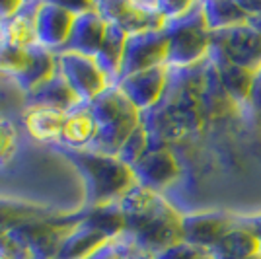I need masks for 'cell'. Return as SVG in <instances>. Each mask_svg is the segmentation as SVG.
<instances>
[{
	"mask_svg": "<svg viewBox=\"0 0 261 259\" xmlns=\"http://www.w3.org/2000/svg\"><path fill=\"white\" fill-rule=\"evenodd\" d=\"M30 51L32 49H23L0 35V76H8L16 80L28 65Z\"/></svg>",
	"mask_w": 261,
	"mask_h": 259,
	"instance_id": "cb8c5ba5",
	"label": "cell"
},
{
	"mask_svg": "<svg viewBox=\"0 0 261 259\" xmlns=\"http://www.w3.org/2000/svg\"><path fill=\"white\" fill-rule=\"evenodd\" d=\"M261 253V242L250 228L236 224L230 228L228 234L218 242L215 248L211 249V257L215 259H246L255 257Z\"/></svg>",
	"mask_w": 261,
	"mask_h": 259,
	"instance_id": "e0dca14e",
	"label": "cell"
},
{
	"mask_svg": "<svg viewBox=\"0 0 261 259\" xmlns=\"http://www.w3.org/2000/svg\"><path fill=\"white\" fill-rule=\"evenodd\" d=\"M96 121V141L90 150L117 156L125 141L141 125V111L115 84L88 103Z\"/></svg>",
	"mask_w": 261,
	"mask_h": 259,
	"instance_id": "3957f363",
	"label": "cell"
},
{
	"mask_svg": "<svg viewBox=\"0 0 261 259\" xmlns=\"http://www.w3.org/2000/svg\"><path fill=\"white\" fill-rule=\"evenodd\" d=\"M148 253L137 248V244L127 234L111 238L106 244H101L90 257L86 259H144Z\"/></svg>",
	"mask_w": 261,
	"mask_h": 259,
	"instance_id": "d4e9b609",
	"label": "cell"
},
{
	"mask_svg": "<svg viewBox=\"0 0 261 259\" xmlns=\"http://www.w3.org/2000/svg\"><path fill=\"white\" fill-rule=\"evenodd\" d=\"M127 33L119 30L117 25L108 23V33L106 39L99 47L98 55L94 57L98 66L103 70L111 84H117L121 74V65H123V55H125V43H127Z\"/></svg>",
	"mask_w": 261,
	"mask_h": 259,
	"instance_id": "44dd1931",
	"label": "cell"
},
{
	"mask_svg": "<svg viewBox=\"0 0 261 259\" xmlns=\"http://www.w3.org/2000/svg\"><path fill=\"white\" fill-rule=\"evenodd\" d=\"M59 150L76 166V170L84 179L86 187L84 206L115 203L133 185H137L133 168L123 162L119 156L94 150H68V148H59Z\"/></svg>",
	"mask_w": 261,
	"mask_h": 259,
	"instance_id": "7a4b0ae2",
	"label": "cell"
},
{
	"mask_svg": "<svg viewBox=\"0 0 261 259\" xmlns=\"http://www.w3.org/2000/svg\"><path fill=\"white\" fill-rule=\"evenodd\" d=\"M144 259H154V257H152V255H146V257H144Z\"/></svg>",
	"mask_w": 261,
	"mask_h": 259,
	"instance_id": "836d02e7",
	"label": "cell"
},
{
	"mask_svg": "<svg viewBox=\"0 0 261 259\" xmlns=\"http://www.w3.org/2000/svg\"><path fill=\"white\" fill-rule=\"evenodd\" d=\"M248 23H250L255 32L259 33V37H261V16H253V18H250V20H248Z\"/></svg>",
	"mask_w": 261,
	"mask_h": 259,
	"instance_id": "d6a6232c",
	"label": "cell"
},
{
	"mask_svg": "<svg viewBox=\"0 0 261 259\" xmlns=\"http://www.w3.org/2000/svg\"><path fill=\"white\" fill-rule=\"evenodd\" d=\"M168 72L170 68L166 65L154 66L148 70H141L121 78L115 86L125 94V97L135 108L144 113L154 106H158L164 97V92L168 86Z\"/></svg>",
	"mask_w": 261,
	"mask_h": 259,
	"instance_id": "30bf717a",
	"label": "cell"
},
{
	"mask_svg": "<svg viewBox=\"0 0 261 259\" xmlns=\"http://www.w3.org/2000/svg\"><path fill=\"white\" fill-rule=\"evenodd\" d=\"M207 59L213 63V66H215V70H217V74H218V80H220L222 88L226 90V94L230 96V99L240 101V103L250 101L255 72L250 70V68L234 65V63H230L228 59L220 57L218 53H213V51H208Z\"/></svg>",
	"mask_w": 261,
	"mask_h": 259,
	"instance_id": "2e32d148",
	"label": "cell"
},
{
	"mask_svg": "<svg viewBox=\"0 0 261 259\" xmlns=\"http://www.w3.org/2000/svg\"><path fill=\"white\" fill-rule=\"evenodd\" d=\"M74 18H76V12H72L63 2H39L37 18H35L39 45L49 51L61 53L70 37Z\"/></svg>",
	"mask_w": 261,
	"mask_h": 259,
	"instance_id": "9c48e42d",
	"label": "cell"
},
{
	"mask_svg": "<svg viewBox=\"0 0 261 259\" xmlns=\"http://www.w3.org/2000/svg\"><path fill=\"white\" fill-rule=\"evenodd\" d=\"M166 59H168V37L164 30L129 35L125 43L119 80L135 72H141V70L166 65Z\"/></svg>",
	"mask_w": 261,
	"mask_h": 259,
	"instance_id": "ba28073f",
	"label": "cell"
},
{
	"mask_svg": "<svg viewBox=\"0 0 261 259\" xmlns=\"http://www.w3.org/2000/svg\"><path fill=\"white\" fill-rule=\"evenodd\" d=\"M236 224V218L224 213H193L181 218V242L191 244L211 253L228 230Z\"/></svg>",
	"mask_w": 261,
	"mask_h": 259,
	"instance_id": "7c38bea8",
	"label": "cell"
},
{
	"mask_svg": "<svg viewBox=\"0 0 261 259\" xmlns=\"http://www.w3.org/2000/svg\"><path fill=\"white\" fill-rule=\"evenodd\" d=\"M240 224H244L246 228H250L251 232L257 236V240L261 242V215L248 216V218H236Z\"/></svg>",
	"mask_w": 261,
	"mask_h": 259,
	"instance_id": "1f68e13d",
	"label": "cell"
},
{
	"mask_svg": "<svg viewBox=\"0 0 261 259\" xmlns=\"http://www.w3.org/2000/svg\"><path fill=\"white\" fill-rule=\"evenodd\" d=\"M59 72V59L55 51H49L41 45L33 47L30 51V59H28V65L23 68V72L18 78V86L22 88L23 92H32L39 84L47 82L49 78H53Z\"/></svg>",
	"mask_w": 261,
	"mask_h": 259,
	"instance_id": "d6986e66",
	"label": "cell"
},
{
	"mask_svg": "<svg viewBox=\"0 0 261 259\" xmlns=\"http://www.w3.org/2000/svg\"><path fill=\"white\" fill-rule=\"evenodd\" d=\"M203 16L207 22L208 32H222L230 28H238L248 23L250 16L244 12L240 2H226V0H213L203 2Z\"/></svg>",
	"mask_w": 261,
	"mask_h": 259,
	"instance_id": "603a6c76",
	"label": "cell"
},
{
	"mask_svg": "<svg viewBox=\"0 0 261 259\" xmlns=\"http://www.w3.org/2000/svg\"><path fill=\"white\" fill-rule=\"evenodd\" d=\"M108 240L109 238L99 234L98 230L84 224L78 216V222L70 228V232L63 240L57 259H86Z\"/></svg>",
	"mask_w": 261,
	"mask_h": 259,
	"instance_id": "ffe728a7",
	"label": "cell"
},
{
	"mask_svg": "<svg viewBox=\"0 0 261 259\" xmlns=\"http://www.w3.org/2000/svg\"><path fill=\"white\" fill-rule=\"evenodd\" d=\"M96 141V121L88 103H80L66 115L65 127L59 139V148L68 150H90Z\"/></svg>",
	"mask_w": 261,
	"mask_h": 259,
	"instance_id": "9a60e30c",
	"label": "cell"
},
{
	"mask_svg": "<svg viewBox=\"0 0 261 259\" xmlns=\"http://www.w3.org/2000/svg\"><path fill=\"white\" fill-rule=\"evenodd\" d=\"M80 220L90 228L98 230L106 238H117L125 234V216L119 203H103L96 206H84L82 213H78Z\"/></svg>",
	"mask_w": 261,
	"mask_h": 259,
	"instance_id": "7402d4cb",
	"label": "cell"
},
{
	"mask_svg": "<svg viewBox=\"0 0 261 259\" xmlns=\"http://www.w3.org/2000/svg\"><path fill=\"white\" fill-rule=\"evenodd\" d=\"M106 33H108V22L101 18V14L96 10V6L92 2L90 8L76 14L70 37H68L66 47L63 51L96 57L103 39H106Z\"/></svg>",
	"mask_w": 261,
	"mask_h": 259,
	"instance_id": "4fadbf2b",
	"label": "cell"
},
{
	"mask_svg": "<svg viewBox=\"0 0 261 259\" xmlns=\"http://www.w3.org/2000/svg\"><path fill=\"white\" fill-rule=\"evenodd\" d=\"M133 175L137 185L160 193L179 177V164L168 146H150L133 166Z\"/></svg>",
	"mask_w": 261,
	"mask_h": 259,
	"instance_id": "8fae6325",
	"label": "cell"
},
{
	"mask_svg": "<svg viewBox=\"0 0 261 259\" xmlns=\"http://www.w3.org/2000/svg\"><path fill=\"white\" fill-rule=\"evenodd\" d=\"M125 234L148 255H156L181 242V218L160 193L142 185H133L121 197Z\"/></svg>",
	"mask_w": 261,
	"mask_h": 259,
	"instance_id": "6da1fadb",
	"label": "cell"
},
{
	"mask_svg": "<svg viewBox=\"0 0 261 259\" xmlns=\"http://www.w3.org/2000/svg\"><path fill=\"white\" fill-rule=\"evenodd\" d=\"M150 148V139H148V133L144 131V127L142 125H139L137 129H135V133L130 135L129 139L125 141V144L121 146L119 150V156L123 162L127 164V166H135V164L141 160L142 156L146 154V150Z\"/></svg>",
	"mask_w": 261,
	"mask_h": 259,
	"instance_id": "484cf974",
	"label": "cell"
},
{
	"mask_svg": "<svg viewBox=\"0 0 261 259\" xmlns=\"http://www.w3.org/2000/svg\"><path fill=\"white\" fill-rule=\"evenodd\" d=\"M211 253L201 248H195L191 244L185 242H177L174 246H170L168 249H164L160 253L152 255L154 259H207Z\"/></svg>",
	"mask_w": 261,
	"mask_h": 259,
	"instance_id": "83f0119b",
	"label": "cell"
},
{
	"mask_svg": "<svg viewBox=\"0 0 261 259\" xmlns=\"http://www.w3.org/2000/svg\"><path fill=\"white\" fill-rule=\"evenodd\" d=\"M20 148V133L18 127L8 117L0 115V166H6L14 160Z\"/></svg>",
	"mask_w": 261,
	"mask_h": 259,
	"instance_id": "4316f807",
	"label": "cell"
},
{
	"mask_svg": "<svg viewBox=\"0 0 261 259\" xmlns=\"http://www.w3.org/2000/svg\"><path fill=\"white\" fill-rule=\"evenodd\" d=\"M164 32L168 37V68H191L207 61L211 32L201 4L195 2L185 16L168 22Z\"/></svg>",
	"mask_w": 261,
	"mask_h": 259,
	"instance_id": "277c9868",
	"label": "cell"
},
{
	"mask_svg": "<svg viewBox=\"0 0 261 259\" xmlns=\"http://www.w3.org/2000/svg\"><path fill=\"white\" fill-rule=\"evenodd\" d=\"M208 51L218 53L230 63L250 68L253 72L261 66V37L250 23L213 32Z\"/></svg>",
	"mask_w": 261,
	"mask_h": 259,
	"instance_id": "52a82bcc",
	"label": "cell"
},
{
	"mask_svg": "<svg viewBox=\"0 0 261 259\" xmlns=\"http://www.w3.org/2000/svg\"><path fill=\"white\" fill-rule=\"evenodd\" d=\"M94 6L106 22L117 25L127 35L160 32L168 23L156 2H94Z\"/></svg>",
	"mask_w": 261,
	"mask_h": 259,
	"instance_id": "8992f818",
	"label": "cell"
},
{
	"mask_svg": "<svg viewBox=\"0 0 261 259\" xmlns=\"http://www.w3.org/2000/svg\"><path fill=\"white\" fill-rule=\"evenodd\" d=\"M25 103L28 108H51L70 113L72 109H76L82 101L72 92V88L68 86L61 72H57L53 78H49L47 82L25 94Z\"/></svg>",
	"mask_w": 261,
	"mask_h": 259,
	"instance_id": "5bb4252c",
	"label": "cell"
},
{
	"mask_svg": "<svg viewBox=\"0 0 261 259\" xmlns=\"http://www.w3.org/2000/svg\"><path fill=\"white\" fill-rule=\"evenodd\" d=\"M57 59H59V72L82 103H90L111 86L108 76L103 74L94 57L61 51L57 53Z\"/></svg>",
	"mask_w": 261,
	"mask_h": 259,
	"instance_id": "5b68a950",
	"label": "cell"
},
{
	"mask_svg": "<svg viewBox=\"0 0 261 259\" xmlns=\"http://www.w3.org/2000/svg\"><path fill=\"white\" fill-rule=\"evenodd\" d=\"M250 103L253 111L257 113V117L261 119V66L255 70V78H253V90H251Z\"/></svg>",
	"mask_w": 261,
	"mask_h": 259,
	"instance_id": "f546056e",
	"label": "cell"
},
{
	"mask_svg": "<svg viewBox=\"0 0 261 259\" xmlns=\"http://www.w3.org/2000/svg\"><path fill=\"white\" fill-rule=\"evenodd\" d=\"M22 4L23 2H4V0H0V23L12 20L20 12Z\"/></svg>",
	"mask_w": 261,
	"mask_h": 259,
	"instance_id": "4dcf8cb0",
	"label": "cell"
},
{
	"mask_svg": "<svg viewBox=\"0 0 261 259\" xmlns=\"http://www.w3.org/2000/svg\"><path fill=\"white\" fill-rule=\"evenodd\" d=\"M66 115L68 113H65V111L51 108H28L23 113V125L33 139L41 142L59 144Z\"/></svg>",
	"mask_w": 261,
	"mask_h": 259,
	"instance_id": "ac0fdd59",
	"label": "cell"
},
{
	"mask_svg": "<svg viewBox=\"0 0 261 259\" xmlns=\"http://www.w3.org/2000/svg\"><path fill=\"white\" fill-rule=\"evenodd\" d=\"M207 259H213V257H211V255H208V257H207Z\"/></svg>",
	"mask_w": 261,
	"mask_h": 259,
	"instance_id": "e575fe53",
	"label": "cell"
},
{
	"mask_svg": "<svg viewBox=\"0 0 261 259\" xmlns=\"http://www.w3.org/2000/svg\"><path fill=\"white\" fill-rule=\"evenodd\" d=\"M0 259H33L28 248L12 232L0 234Z\"/></svg>",
	"mask_w": 261,
	"mask_h": 259,
	"instance_id": "f1b7e54d",
	"label": "cell"
}]
</instances>
